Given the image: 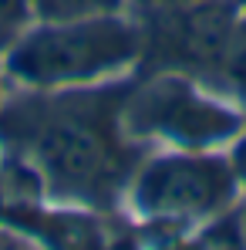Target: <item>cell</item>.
I'll return each instance as SVG.
<instances>
[{"instance_id": "6da1fadb", "label": "cell", "mask_w": 246, "mask_h": 250, "mask_svg": "<svg viewBox=\"0 0 246 250\" xmlns=\"http://www.w3.org/2000/svg\"><path fill=\"white\" fill-rule=\"evenodd\" d=\"M135 51L138 31L112 10L75 21H47L14 44L7 64L27 84H71L122 68Z\"/></svg>"}, {"instance_id": "7a4b0ae2", "label": "cell", "mask_w": 246, "mask_h": 250, "mask_svg": "<svg viewBox=\"0 0 246 250\" xmlns=\"http://www.w3.org/2000/svg\"><path fill=\"white\" fill-rule=\"evenodd\" d=\"M233 172L216 159L169 156L138 176L135 203L152 216H203L229 200Z\"/></svg>"}, {"instance_id": "3957f363", "label": "cell", "mask_w": 246, "mask_h": 250, "mask_svg": "<svg viewBox=\"0 0 246 250\" xmlns=\"http://www.w3.org/2000/svg\"><path fill=\"white\" fill-rule=\"evenodd\" d=\"M38 159L57 186L91 189L112 176V149L108 142L81 122H57L44 128L38 139Z\"/></svg>"}, {"instance_id": "277c9868", "label": "cell", "mask_w": 246, "mask_h": 250, "mask_svg": "<svg viewBox=\"0 0 246 250\" xmlns=\"http://www.w3.org/2000/svg\"><path fill=\"white\" fill-rule=\"evenodd\" d=\"M145 112H149V125L152 128H162L175 139H189V142H209V139H223L229 135V128L236 125V119L209 102L192 98L189 91H182L179 84H169L159 88L149 102H145Z\"/></svg>"}, {"instance_id": "5b68a950", "label": "cell", "mask_w": 246, "mask_h": 250, "mask_svg": "<svg viewBox=\"0 0 246 250\" xmlns=\"http://www.w3.org/2000/svg\"><path fill=\"white\" fill-rule=\"evenodd\" d=\"M175 10L179 14H175V31H172V51L182 61L209 64L229 51L233 7L226 0H196Z\"/></svg>"}, {"instance_id": "8992f818", "label": "cell", "mask_w": 246, "mask_h": 250, "mask_svg": "<svg viewBox=\"0 0 246 250\" xmlns=\"http://www.w3.org/2000/svg\"><path fill=\"white\" fill-rule=\"evenodd\" d=\"M31 7L44 21H75L91 14H112L118 0H31Z\"/></svg>"}, {"instance_id": "52a82bcc", "label": "cell", "mask_w": 246, "mask_h": 250, "mask_svg": "<svg viewBox=\"0 0 246 250\" xmlns=\"http://www.w3.org/2000/svg\"><path fill=\"white\" fill-rule=\"evenodd\" d=\"M31 17H34L31 0H0V54L27 34Z\"/></svg>"}, {"instance_id": "ba28073f", "label": "cell", "mask_w": 246, "mask_h": 250, "mask_svg": "<svg viewBox=\"0 0 246 250\" xmlns=\"http://www.w3.org/2000/svg\"><path fill=\"white\" fill-rule=\"evenodd\" d=\"M233 172H236V176L246 183V135L240 139V146H236V156H233Z\"/></svg>"}, {"instance_id": "9c48e42d", "label": "cell", "mask_w": 246, "mask_h": 250, "mask_svg": "<svg viewBox=\"0 0 246 250\" xmlns=\"http://www.w3.org/2000/svg\"><path fill=\"white\" fill-rule=\"evenodd\" d=\"M145 3H159V7H186V3H196V0H145Z\"/></svg>"}, {"instance_id": "30bf717a", "label": "cell", "mask_w": 246, "mask_h": 250, "mask_svg": "<svg viewBox=\"0 0 246 250\" xmlns=\"http://www.w3.org/2000/svg\"><path fill=\"white\" fill-rule=\"evenodd\" d=\"M240 230H243V240H246V216L240 220Z\"/></svg>"}, {"instance_id": "8fae6325", "label": "cell", "mask_w": 246, "mask_h": 250, "mask_svg": "<svg viewBox=\"0 0 246 250\" xmlns=\"http://www.w3.org/2000/svg\"><path fill=\"white\" fill-rule=\"evenodd\" d=\"M233 3H246V0H233Z\"/></svg>"}]
</instances>
